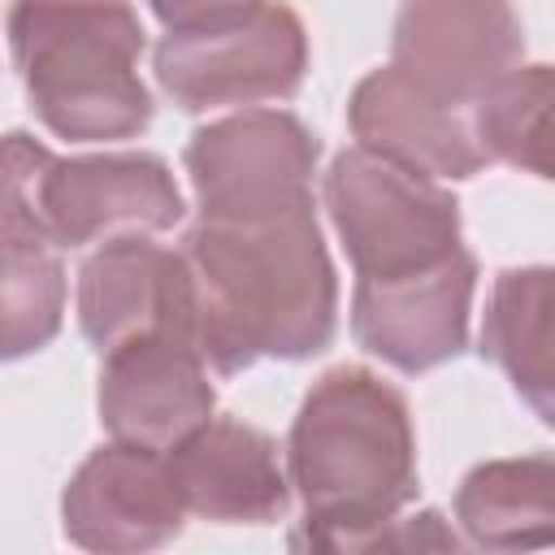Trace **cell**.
Listing matches in <instances>:
<instances>
[{"label":"cell","instance_id":"6da1fadb","mask_svg":"<svg viewBox=\"0 0 555 555\" xmlns=\"http://www.w3.org/2000/svg\"><path fill=\"white\" fill-rule=\"evenodd\" d=\"M195 295V343L212 373L256 360H308L334 343L338 278L317 208L269 221H195L182 238Z\"/></svg>","mask_w":555,"mask_h":555},{"label":"cell","instance_id":"e0dca14e","mask_svg":"<svg viewBox=\"0 0 555 555\" xmlns=\"http://www.w3.org/2000/svg\"><path fill=\"white\" fill-rule=\"evenodd\" d=\"M0 243H4V278H0L4 356L17 360L56 338L65 317V269L52 234L9 195L0 208Z\"/></svg>","mask_w":555,"mask_h":555},{"label":"cell","instance_id":"7a4b0ae2","mask_svg":"<svg viewBox=\"0 0 555 555\" xmlns=\"http://www.w3.org/2000/svg\"><path fill=\"white\" fill-rule=\"evenodd\" d=\"M286 468L304 503L291 546L377 551L416 499L408 399L360 364L321 373L291 421Z\"/></svg>","mask_w":555,"mask_h":555},{"label":"cell","instance_id":"7c38bea8","mask_svg":"<svg viewBox=\"0 0 555 555\" xmlns=\"http://www.w3.org/2000/svg\"><path fill=\"white\" fill-rule=\"evenodd\" d=\"M78 325L100 356L147 334H182L195 343L186 256L147 234L108 238L78 269Z\"/></svg>","mask_w":555,"mask_h":555},{"label":"cell","instance_id":"9c48e42d","mask_svg":"<svg viewBox=\"0 0 555 555\" xmlns=\"http://www.w3.org/2000/svg\"><path fill=\"white\" fill-rule=\"evenodd\" d=\"M165 451L108 442L95 447L61 494V529L82 551L134 555L173 542L186 525Z\"/></svg>","mask_w":555,"mask_h":555},{"label":"cell","instance_id":"277c9868","mask_svg":"<svg viewBox=\"0 0 555 555\" xmlns=\"http://www.w3.org/2000/svg\"><path fill=\"white\" fill-rule=\"evenodd\" d=\"M4 195L17 199L56 247L173 230L186 212L156 152L52 156L26 130L4 139Z\"/></svg>","mask_w":555,"mask_h":555},{"label":"cell","instance_id":"52a82bcc","mask_svg":"<svg viewBox=\"0 0 555 555\" xmlns=\"http://www.w3.org/2000/svg\"><path fill=\"white\" fill-rule=\"evenodd\" d=\"M317 134L286 108H243L191 134L182 165L204 221H269L312 204Z\"/></svg>","mask_w":555,"mask_h":555},{"label":"cell","instance_id":"ba28073f","mask_svg":"<svg viewBox=\"0 0 555 555\" xmlns=\"http://www.w3.org/2000/svg\"><path fill=\"white\" fill-rule=\"evenodd\" d=\"M520 52L512 0H403L390 35L395 65L468 113L520 65Z\"/></svg>","mask_w":555,"mask_h":555},{"label":"cell","instance_id":"30bf717a","mask_svg":"<svg viewBox=\"0 0 555 555\" xmlns=\"http://www.w3.org/2000/svg\"><path fill=\"white\" fill-rule=\"evenodd\" d=\"M477 260L468 247L421 273L364 282L351 291L356 343L399 373H429L468 347Z\"/></svg>","mask_w":555,"mask_h":555},{"label":"cell","instance_id":"ac0fdd59","mask_svg":"<svg viewBox=\"0 0 555 555\" xmlns=\"http://www.w3.org/2000/svg\"><path fill=\"white\" fill-rule=\"evenodd\" d=\"M490 160L555 182V65H516L473 108Z\"/></svg>","mask_w":555,"mask_h":555},{"label":"cell","instance_id":"8992f818","mask_svg":"<svg viewBox=\"0 0 555 555\" xmlns=\"http://www.w3.org/2000/svg\"><path fill=\"white\" fill-rule=\"evenodd\" d=\"M152 69L182 113L291 100L308 74V30L291 4L264 0L256 13L230 22L165 30Z\"/></svg>","mask_w":555,"mask_h":555},{"label":"cell","instance_id":"5b68a950","mask_svg":"<svg viewBox=\"0 0 555 555\" xmlns=\"http://www.w3.org/2000/svg\"><path fill=\"white\" fill-rule=\"evenodd\" d=\"M325 208L364 282L421 273L464 247L455 195L438 178L412 173L369 147H347L330 160Z\"/></svg>","mask_w":555,"mask_h":555},{"label":"cell","instance_id":"4fadbf2b","mask_svg":"<svg viewBox=\"0 0 555 555\" xmlns=\"http://www.w3.org/2000/svg\"><path fill=\"white\" fill-rule=\"evenodd\" d=\"M347 121L360 147L425 178L460 182V178H473L481 165H490L477 139L473 113L434 95L395 61L356 82Z\"/></svg>","mask_w":555,"mask_h":555},{"label":"cell","instance_id":"9a60e30c","mask_svg":"<svg viewBox=\"0 0 555 555\" xmlns=\"http://www.w3.org/2000/svg\"><path fill=\"white\" fill-rule=\"evenodd\" d=\"M481 356L555 429V264L503 269L481 321Z\"/></svg>","mask_w":555,"mask_h":555},{"label":"cell","instance_id":"3957f363","mask_svg":"<svg viewBox=\"0 0 555 555\" xmlns=\"http://www.w3.org/2000/svg\"><path fill=\"white\" fill-rule=\"evenodd\" d=\"M9 52L35 117L69 143L134 139L152 121L130 0H13Z\"/></svg>","mask_w":555,"mask_h":555},{"label":"cell","instance_id":"8fae6325","mask_svg":"<svg viewBox=\"0 0 555 555\" xmlns=\"http://www.w3.org/2000/svg\"><path fill=\"white\" fill-rule=\"evenodd\" d=\"M100 425L117 442L173 451L212 421L217 390L204 351L182 334H147L104 351L100 369Z\"/></svg>","mask_w":555,"mask_h":555},{"label":"cell","instance_id":"d6986e66","mask_svg":"<svg viewBox=\"0 0 555 555\" xmlns=\"http://www.w3.org/2000/svg\"><path fill=\"white\" fill-rule=\"evenodd\" d=\"M264 0H147V9L165 22V30H191V26H212L230 22L243 13H256Z\"/></svg>","mask_w":555,"mask_h":555},{"label":"cell","instance_id":"2e32d148","mask_svg":"<svg viewBox=\"0 0 555 555\" xmlns=\"http://www.w3.org/2000/svg\"><path fill=\"white\" fill-rule=\"evenodd\" d=\"M455 520L481 551L555 546V455L486 460L455 490Z\"/></svg>","mask_w":555,"mask_h":555},{"label":"cell","instance_id":"5bb4252c","mask_svg":"<svg viewBox=\"0 0 555 555\" xmlns=\"http://www.w3.org/2000/svg\"><path fill=\"white\" fill-rule=\"evenodd\" d=\"M165 460L186 512L199 520L273 525L291 507V468H282L278 442L247 421L212 416Z\"/></svg>","mask_w":555,"mask_h":555}]
</instances>
